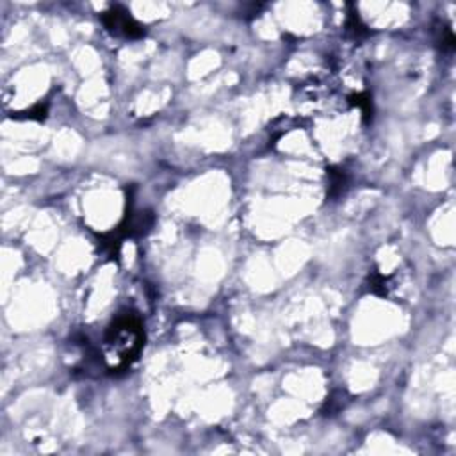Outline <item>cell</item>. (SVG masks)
Wrapping results in <instances>:
<instances>
[{
    "mask_svg": "<svg viewBox=\"0 0 456 456\" xmlns=\"http://www.w3.org/2000/svg\"><path fill=\"white\" fill-rule=\"evenodd\" d=\"M142 342L144 333L141 319L132 312L118 315L105 333V354L112 362V369L130 365L137 358Z\"/></svg>",
    "mask_w": 456,
    "mask_h": 456,
    "instance_id": "6da1fadb",
    "label": "cell"
},
{
    "mask_svg": "<svg viewBox=\"0 0 456 456\" xmlns=\"http://www.w3.org/2000/svg\"><path fill=\"white\" fill-rule=\"evenodd\" d=\"M103 23L112 34H121L123 37H141L142 27L121 7H112L103 14Z\"/></svg>",
    "mask_w": 456,
    "mask_h": 456,
    "instance_id": "7a4b0ae2",
    "label": "cell"
}]
</instances>
